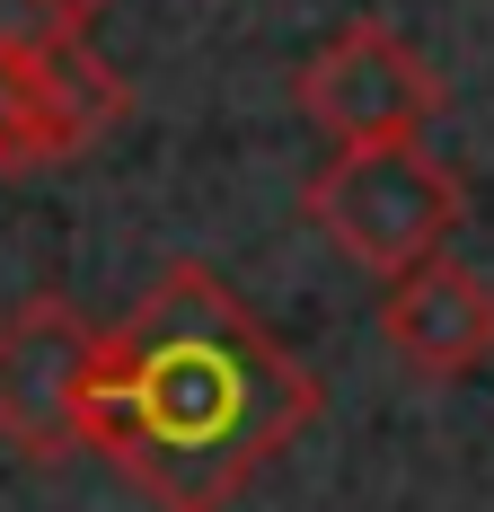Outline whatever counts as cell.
Returning <instances> with one entry per match:
<instances>
[{"label": "cell", "mask_w": 494, "mask_h": 512, "mask_svg": "<svg viewBox=\"0 0 494 512\" xmlns=\"http://www.w3.org/2000/svg\"><path fill=\"white\" fill-rule=\"evenodd\" d=\"M124 71L71 27H0V177H45L89 159L124 124Z\"/></svg>", "instance_id": "3957f363"}, {"label": "cell", "mask_w": 494, "mask_h": 512, "mask_svg": "<svg viewBox=\"0 0 494 512\" xmlns=\"http://www.w3.org/2000/svg\"><path fill=\"white\" fill-rule=\"evenodd\" d=\"M27 9H36L45 27H71V36H89V18H106L115 0H27Z\"/></svg>", "instance_id": "52a82bcc"}, {"label": "cell", "mask_w": 494, "mask_h": 512, "mask_svg": "<svg viewBox=\"0 0 494 512\" xmlns=\"http://www.w3.org/2000/svg\"><path fill=\"white\" fill-rule=\"evenodd\" d=\"M292 98L336 151H371V142H424V124L450 106V89L389 18H345L292 71Z\"/></svg>", "instance_id": "277c9868"}, {"label": "cell", "mask_w": 494, "mask_h": 512, "mask_svg": "<svg viewBox=\"0 0 494 512\" xmlns=\"http://www.w3.org/2000/svg\"><path fill=\"white\" fill-rule=\"evenodd\" d=\"M98 336L62 292H27L0 309V442L36 468H62L89 451V380H98Z\"/></svg>", "instance_id": "5b68a950"}, {"label": "cell", "mask_w": 494, "mask_h": 512, "mask_svg": "<svg viewBox=\"0 0 494 512\" xmlns=\"http://www.w3.org/2000/svg\"><path fill=\"white\" fill-rule=\"evenodd\" d=\"M300 221L345 265L380 274V283H406L415 265L450 256L459 221H468V186L424 142H371V151H336L309 168Z\"/></svg>", "instance_id": "7a4b0ae2"}, {"label": "cell", "mask_w": 494, "mask_h": 512, "mask_svg": "<svg viewBox=\"0 0 494 512\" xmlns=\"http://www.w3.org/2000/svg\"><path fill=\"white\" fill-rule=\"evenodd\" d=\"M380 345L415 380H433V389L486 371L494 362V283L477 265H459V256L415 265L406 283H389V301H380Z\"/></svg>", "instance_id": "8992f818"}, {"label": "cell", "mask_w": 494, "mask_h": 512, "mask_svg": "<svg viewBox=\"0 0 494 512\" xmlns=\"http://www.w3.org/2000/svg\"><path fill=\"white\" fill-rule=\"evenodd\" d=\"M318 371L195 256L98 336L89 451L150 512H230L318 424Z\"/></svg>", "instance_id": "6da1fadb"}]
</instances>
